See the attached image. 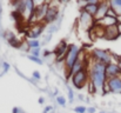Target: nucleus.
Returning <instances> with one entry per match:
<instances>
[{
	"label": "nucleus",
	"instance_id": "1",
	"mask_svg": "<svg viewBox=\"0 0 121 113\" xmlns=\"http://www.w3.org/2000/svg\"><path fill=\"white\" fill-rule=\"evenodd\" d=\"M89 79L91 82L93 84L96 93L100 92L101 94H104V90L106 87V81H107V77H106V65L94 61L91 59V64H89Z\"/></svg>",
	"mask_w": 121,
	"mask_h": 113
},
{
	"label": "nucleus",
	"instance_id": "2",
	"mask_svg": "<svg viewBox=\"0 0 121 113\" xmlns=\"http://www.w3.org/2000/svg\"><path fill=\"white\" fill-rule=\"evenodd\" d=\"M81 53V48L75 45V44H71L68 46V50H67V53L65 55V59H64V71H65V77L67 78V75L69 74L72 67L74 66V64L77 63V60L79 59Z\"/></svg>",
	"mask_w": 121,
	"mask_h": 113
},
{
	"label": "nucleus",
	"instance_id": "3",
	"mask_svg": "<svg viewBox=\"0 0 121 113\" xmlns=\"http://www.w3.org/2000/svg\"><path fill=\"white\" fill-rule=\"evenodd\" d=\"M71 84L73 86V88H77V90H82L85 88L88 82H89V67H86L83 70H81L80 72L75 73L74 75L71 77Z\"/></svg>",
	"mask_w": 121,
	"mask_h": 113
},
{
	"label": "nucleus",
	"instance_id": "4",
	"mask_svg": "<svg viewBox=\"0 0 121 113\" xmlns=\"http://www.w3.org/2000/svg\"><path fill=\"white\" fill-rule=\"evenodd\" d=\"M91 59L98 63H101L104 65H108L113 63V55L107 51V50H101V48H94L91 52Z\"/></svg>",
	"mask_w": 121,
	"mask_h": 113
},
{
	"label": "nucleus",
	"instance_id": "5",
	"mask_svg": "<svg viewBox=\"0 0 121 113\" xmlns=\"http://www.w3.org/2000/svg\"><path fill=\"white\" fill-rule=\"evenodd\" d=\"M60 18H61V15H60V8H59L58 4L56 2H49V6H48L46 17L43 19V24L45 25H47V24L48 25H52L55 21H58Z\"/></svg>",
	"mask_w": 121,
	"mask_h": 113
},
{
	"label": "nucleus",
	"instance_id": "6",
	"mask_svg": "<svg viewBox=\"0 0 121 113\" xmlns=\"http://www.w3.org/2000/svg\"><path fill=\"white\" fill-rule=\"evenodd\" d=\"M68 46H69V44L66 40H61L54 47L53 54H54V58H55V63L56 64H64V59H65V55L67 53Z\"/></svg>",
	"mask_w": 121,
	"mask_h": 113
},
{
	"label": "nucleus",
	"instance_id": "7",
	"mask_svg": "<svg viewBox=\"0 0 121 113\" xmlns=\"http://www.w3.org/2000/svg\"><path fill=\"white\" fill-rule=\"evenodd\" d=\"M118 93L121 94V75L114 77L111 79H107L106 81V87L104 90V94L106 93Z\"/></svg>",
	"mask_w": 121,
	"mask_h": 113
},
{
	"label": "nucleus",
	"instance_id": "8",
	"mask_svg": "<svg viewBox=\"0 0 121 113\" xmlns=\"http://www.w3.org/2000/svg\"><path fill=\"white\" fill-rule=\"evenodd\" d=\"M46 28V25L43 23H39V24H34L32 25L26 33V37L28 38V40H38V38H40Z\"/></svg>",
	"mask_w": 121,
	"mask_h": 113
},
{
	"label": "nucleus",
	"instance_id": "9",
	"mask_svg": "<svg viewBox=\"0 0 121 113\" xmlns=\"http://www.w3.org/2000/svg\"><path fill=\"white\" fill-rule=\"evenodd\" d=\"M79 24H80L81 28H83L85 31L89 32V30L94 26L95 20L94 17H92L91 14H88L87 12L80 9V17H79Z\"/></svg>",
	"mask_w": 121,
	"mask_h": 113
},
{
	"label": "nucleus",
	"instance_id": "10",
	"mask_svg": "<svg viewBox=\"0 0 121 113\" xmlns=\"http://www.w3.org/2000/svg\"><path fill=\"white\" fill-rule=\"evenodd\" d=\"M109 8H111V6H109V1H100L99 7H98V12H96L95 17H94L95 23L99 21V20H101L102 18H105V17L107 15V12H108Z\"/></svg>",
	"mask_w": 121,
	"mask_h": 113
},
{
	"label": "nucleus",
	"instance_id": "11",
	"mask_svg": "<svg viewBox=\"0 0 121 113\" xmlns=\"http://www.w3.org/2000/svg\"><path fill=\"white\" fill-rule=\"evenodd\" d=\"M119 75H121V67L118 65V63L113 61V63L106 65V77H107V79L119 77Z\"/></svg>",
	"mask_w": 121,
	"mask_h": 113
},
{
	"label": "nucleus",
	"instance_id": "12",
	"mask_svg": "<svg viewBox=\"0 0 121 113\" xmlns=\"http://www.w3.org/2000/svg\"><path fill=\"white\" fill-rule=\"evenodd\" d=\"M119 37H120V32H119L118 25H114V26H109V27L105 28L102 39H105V40H115Z\"/></svg>",
	"mask_w": 121,
	"mask_h": 113
},
{
	"label": "nucleus",
	"instance_id": "13",
	"mask_svg": "<svg viewBox=\"0 0 121 113\" xmlns=\"http://www.w3.org/2000/svg\"><path fill=\"white\" fill-rule=\"evenodd\" d=\"M35 2L33 0H25V14H24V19L28 23V20L34 15V11H35Z\"/></svg>",
	"mask_w": 121,
	"mask_h": 113
},
{
	"label": "nucleus",
	"instance_id": "14",
	"mask_svg": "<svg viewBox=\"0 0 121 113\" xmlns=\"http://www.w3.org/2000/svg\"><path fill=\"white\" fill-rule=\"evenodd\" d=\"M98 25H100L101 27L106 28V27H109V26H114V25H118L119 24V20L118 18H112V17H108L106 15L105 18H102L101 20L96 21Z\"/></svg>",
	"mask_w": 121,
	"mask_h": 113
},
{
	"label": "nucleus",
	"instance_id": "15",
	"mask_svg": "<svg viewBox=\"0 0 121 113\" xmlns=\"http://www.w3.org/2000/svg\"><path fill=\"white\" fill-rule=\"evenodd\" d=\"M4 38L7 40V42L12 46V47H14V48H19L20 47V44H21V41L18 39V38L15 37L12 32H9V31H7V32H5V34H4Z\"/></svg>",
	"mask_w": 121,
	"mask_h": 113
},
{
	"label": "nucleus",
	"instance_id": "16",
	"mask_svg": "<svg viewBox=\"0 0 121 113\" xmlns=\"http://www.w3.org/2000/svg\"><path fill=\"white\" fill-rule=\"evenodd\" d=\"M61 21H62V19L60 18L58 21H55L54 24H52V25H48V28H47V33L48 34H53L54 32H56L59 28H60V25H61Z\"/></svg>",
	"mask_w": 121,
	"mask_h": 113
},
{
	"label": "nucleus",
	"instance_id": "17",
	"mask_svg": "<svg viewBox=\"0 0 121 113\" xmlns=\"http://www.w3.org/2000/svg\"><path fill=\"white\" fill-rule=\"evenodd\" d=\"M66 90H67V99H68V101H69V103H73V101H74V98H75V94H74L73 88L67 84V85H66Z\"/></svg>",
	"mask_w": 121,
	"mask_h": 113
},
{
	"label": "nucleus",
	"instance_id": "18",
	"mask_svg": "<svg viewBox=\"0 0 121 113\" xmlns=\"http://www.w3.org/2000/svg\"><path fill=\"white\" fill-rule=\"evenodd\" d=\"M27 41V45H28V47H30V50H32V48H37V47H40L41 46V42L40 40L38 39V40H26Z\"/></svg>",
	"mask_w": 121,
	"mask_h": 113
},
{
	"label": "nucleus",
	"instance_id": "19",
	"mask_svg": "<svg viewBox=\"0 0 121 113\" xmlns=\"http://www.w3.org/2000/svg\"><path fill=\"white\" fill-rule=\"evenodd\" d=\"M9 68H11V65H9L7 61H2V63H1V72H0V77H2L5 73H7Z\"/></svg>",
	"mask_w": 121,
	"mask_h": 113
},
{
	"label": "nucleus",
	"instance_id": "20",
	"mask_svg": "<svg viewBox=\"0 0 121 113\" xmlns=\"http://www.w3.org/2000/svg\"><path fill=\"white\" fill-rule=\"evenodd\" d=\"M55 101H56V104H58L59 106H61V107H65V106H66V103H67V100H66V98H65L64 95H56Z\"/></svg>",
	"mask_w": 121,
	"mask_h": 113
},
{
	"label": "nucleus",
	"instance_id": "21",
	"mask_svg": "<svg viewBox=\"0 0 121 113\" xmlns=\"http://www.w3.org/2000/svg\"><path fill=\"white\" fill-rule=\"evenodd\" d=\"M27 58H28V60H31V61H33V63H35V64H38V65H42L43 64V60L41 59L40 57H34V55H27Z\"/></svg>",
	"mask_w": 121,
	"mask_h": 113
},
{
	"label": "nucleus",
	"instance_id": "22",
	"mask_svg": "<svg viewBox=\"0 0 121 113\" xmlns=\"http://www.w3.org/2000/svg\"><path fill=\"white\" fill-rule=\"evenodd\" d=\"M40 54H41V47H37V48H32V50H30V55L40 57Z\"/></svg>",
	"mask_w": 121,
	"mask_h": 113
},
{
	"label": "nucleus",
	"instance_id": "23",
	"mask_svg": "<svg viewBox=\"0 0 121 113\" xmlns=\"http://www.w3.org/2000/svg\"><path fill=\"white\" fill-rule=\"evenodd\" d=\"M19 50H21V51H24V52H28V53H30V47H28V45H27V41H21Z\"/></svg>",
	"mask_w": 121,
	"mask_h": 113
},
{
	"label": "nucleus",
	"instance_id": "24",
	"mask_svg": "<svg viewBox=\"0 0 121 113\" xmlns=\"http://www.w3.org/2000/svg\"><path fill=\"white\" fill-rule=\"evenodd\" d=\"M74 112L75 113H86L87 112V108L85 106H77L74 107Z\"/></svg>",
	"mask_w": 121,
	"mask_h": 113
},
{
	"label": "nucleus",
	"instance_id": "25",
	"mask_svg": "<svg viewBox=\"0 0 121 113\" xmlns=\"http://www.w3.org/2000/svg\"><path fill=\"white\" fill-rule=\"evenodd\" d=\"M32 79L35 81V80H40L41 79V73L39 71H34L33 73H32Z\"/></svg>",
	"mask_w": 121,
	"mask_h": 113
},
{
	"label": "nucleus",
	"instance_id": "26",
	"mask_svg": "<svg viewBox=\"0 0 121 113\" xmlns=\"http://www.w3.org/2000/svg\"><path fill=\"white\" fill-rule=\"evenodd\" d=\"M51 40H52V34H48V33H47V34H46V37H45V39H43V41L41 42V45H46V44H47V42H49Z\"/></svg>",
	"mask_w": 121,
	"mask_h": 113
},
{
	"label": "nucleus",
	"instance_id": "27",
	"mask_svg": "<svg viewBox=\"0 0 121 113\" xmlns=\"http://www.w3.org/2000/svg\"><path fill=\"white\" fill-rule=\"evenodd\" d=\"M107 15H108V17H112V18H118V14H117V13L114 12V9H112V8H109V9H108Z\"/></svg>",
	"mask_w": 121,
	"mask_h": 113
},
{
	"label": "nucleus",
	"instance_id": "28",
	"mask_svg": "<svg viewBox=\"0 0 121 113\" xmlns=\"http://www.w3.org/2000/svg\"><path fill=\"white\" fill-rule=\"evenodd\" d=\"M52 111H53V106H51V105H49V106H46V107L43 108L42 113H51Z\"/></svg>",
	"mask_w": 121,
	"mask_h": 113
},
{
	"label": "nucleus",
	"instance_id": "29",
	"mask_svg": "<svg viewBox=\"0 0 121 113\" xmlns=\"http://www.w3.org/2000/svg\"><path fill=\"white\" fill-rule=\"evenodd\" d=\"M87 113H95V107H88L87 108Z\"/></svg>",
	"mask_w": 121,
	"mask_h": 113
},
{
	"label": "nucleus",
	"instance_id": "30",
	"mask_svg": "<svg viewBox=\"0 0 121 113\" xmlns=\"http://www.w3.org/2000/svg\"><path fill=\"white\" fill-rule=\"evenodd\" d=\"M38 103H39L40 105H42V104L45 103V98H43V97H40V98L38 99Z\"/></svg>",
	"mask_w": 121,
	"mask_h": 113
},
{
	"label": "nucleus",
	"instance_id": "31",
	"mask_svg": "<svg viewBox=\"0 0 121 113\" xmlns=\"http://www.w3.org/2000/svg\"><path fill=\"white\" fill-rule=\"evenodd\" d=\"M117 57V60H118V65L121 67V57H118V55H115Z\"/></svg>",
	"mask_w": 121,
	"mask_h": 113
},
{
	"label": "nucleus",
	"instance_id": "32",
	"mask_svg": "<svg viewBox=\"0 0 121 113\" xmlns=\"http://www.w3.org/2000/svg\"><path fill=\"white\" fill-rule=\"evenodd\" d=\"M118 28H119V32H120V36H121V23L118 24Z\"/></svg>",
	"mask_w": 121,
	"mask_h": 113
},
{
	"label": "nucleus",
	"instance_id": "33",
	"mask_svg": "<svg viewBox=\"0 0 121 113\" xmlns=\"http://www.w3.org/2000/svg\"><path fill=\"white\" fill-rule=\"evenodd\" d=\"M78 98H79L80 100H83V99H85V98H83V95H81V94H79V95H78Z\"/></svg>",
	"mask_w": 121,
	"mask_h": 113
},
{
	"label": "nucleus",
	"instance_id": "34",
	"mask_svg": "<svg viewBox=\"0 0 121 113\" xmlns=\"http://www.w3.org/2000/svg\"><path fill=\"white\" fill-rule=\"evenodd\" d=\"M118 20H119V23H121V17H119V18H118Z\"/></svg>",
	"mask_w": 121,
	"mask_h": 113
},
{
	"label": "nucleus",
	"instance_id": "35",
	"mask_svg": "<svg viewBox=\"0 0 121 113\" xmlns=\"http://www.w3.org/2000/svg\"><path fill=\"white\" fill-rule=\"evenodd\" d=\"M51 113H56V112H55V111H52V112H51Z\"/></svg>",
	"mask_w": 121,
	"mask_h": 113
},
{
	"label": "nucleus",
	"instance_id": "36",
	"mask_svg": "<svg viewBox=\"0 0 121 113\" xmlns=\"http://www.w3.org/2000/svg\"><path fill=\"white\" fill-rule=\"evenodd\" d=\"M100 113H106V112H104V111H101V112H100Z\"/></svg>",
	"mask_w": 121,
	"mask_h": 113
}]
</instances>
